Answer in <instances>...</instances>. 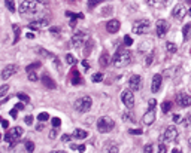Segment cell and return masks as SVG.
<instances>
[{"label": "cell", "instance_id": "obj_1", "mask_svg": "<svg viewBox=\"0 0 191 153\" xmlns=\"http://www.w3.org/2000/svg\"><path fill=\"white\" fill-rule=\"evenodd\" d=\"M131 63V52L127 49H118L112 58V64L115 67H124Z\"/></svg>", "mask_w": 191, "mask_h": 153}, {"label": "cell", "instance_id": "obj_2", "mask_svg": "<svg viewBox=\"0 0 191 153\" xmlns=\"http://www.w3.org/2000/svg\"><path fill=\"white\" fill-rule=\"evenodd\" d=\"M41 11V6L37 3H34L32 0H22L20 5V13L21 16H26V15H34Z\"/></svg>", "mask_w": 191, "mask_h": 153}, {"label": "cell", "instance_id": "obj_3", "mask_svg": "<svg viewBox=\"0 0 191 153\" xmlns=\"http://www.w3.org/2000/svg\"><path fill=\"white\" fill-rule=\"evenodd\" d=\"M114 127H115V122L109 116H102V118H99V120H97V131L102 134L110 132L114 129Z\"/></svg>", "mask_w": 191, "mask_h": 153}, {"label": "cell", "instance_id": "obj_4", "mask_svg": "<svg viewBox=\"0 0 191 153\" xmlns=\"http://www.w3.org/2000/svg\"><path fill=\"white\" fill-rule=\"evenodd\" d=\"M91 106H93V100H91V97H88V95L78 98L75 101V104H73V107H75V110L78 113H87V112H90Z\"/></svg>", "mask_w": 191, "mask_h": 153}, {"label": "cell", "instance_id": "obj_5", "mask_svg": "<svg viewBox=\"0 0 191 153\" xmlns=\"http://www.w3.org/2000/svg\"><path fill=\"white\" fill-rule=\"evenodd\" d=\"M149 27H151V22L149 20H137L133 22V33H136V34H143L145 31H148L149 30Z\"/></svg>", "mask_w": 191, "mask_h": 153}, {"label": "cell", "instance_id": "obj_6", "mask_svg": "<svg viewBox=\"0 0 191 153\" xmlns=\"http://www.w3.org/2000/svg\"><path fill=\"white\" fill-rule=\"evenodd\" d=\"M22 132H24V131H22V128H21V127H15L12 131H9V132L5 135V141H6V143H9L11 146H14L15 143H17V140H18L21 135H22Z\"/></svg>", "mask_w": 191, "mask_h": 153}, {"label": "cell", "instance_id": "obj_7", "mask_svg": "<svg viewBox=\"0 0 191 153\" xmlns=\"http://www.w3.org/2000/svg\"><path fill=\"white\" fill-rule=\"evenodd\" d=\"M87 39H88V34H87V31H76L73 36H72V46L75 48H79L81 45H84L85 42H87Z\"/></svg>", "mask_w": 191, "mask_h": 153}, {"label": "cell", "instance_id": "obj_8", "mask_svg": "<svg viewBox=\"0 0 191 153\" xmlns=\"http://www.w3.org/2000/svg\"><path fill=\"white\" fill-rule=\"evenodd\" d=\"M176 138H178V129L175 127H169L161 135V140L167 141V143H175Z\"/></svg>", "mask_w": 191, "mask_h": 153}, {"label": "cell", "instance_id": "obj_9", "mask_svg": "<svg viewBox=\"0 0 191 153\" xmlns=\"http://www.w3.org/2000/svg\"><path fill=\"white\" fill-rule=\"evenodd\" d=\"M169 28H170V24L166 20H158L157 24H155V31H157L158 37H164L166 33L169 31Z\"/></svg>", "mask_w": 191, "mask_h": 153}, {"label": "cell", "instance_id": "obj_10", "mask_svg": "<svg viewBox=\"0 0 191 153\" xmlns=\"http://www.w3.org/2000/svg\"><path fill=\"white\" fill-rule=\"evenodd\" d=\"M121 100H123L124 106L127 107V109H133L135 106V95H133V91L129 89V91H124L121 94Z\"/></svg>", "mask_w": 191, "mask_h": 153}, {"label": "cell", "instance_id": "obj_11", "mask_svg": "<svg viewBox=\"0 0 191 153\" xmlns=\"http://www.w3.org/2000/svg\"><path fill=\"white\" fill-rule=\"evenodd\" d=\"M176 103H178V106L182 107V109L190 107L191 106V95L187 92H179L176 95Z\"/></svg>", "mask_w": 191, "mask_h": 153}, {"label": "cell", "instance_id": "obj_12", "mask_svg": "<svg viewBox=\"0 0 191 153\" xmlns=\"http://www.w3.org/2000/svg\"><path fill=\"white\" fill-rule=\"evenodd\" d=\"M185 15H187V7H185V5H182V3L176 5V6L173 7V11H172V16L178 21L184 20Z\"/></svg>", "mask_w": 191, "mask_h": 153}, {"label": "cell", "instance_id": "obj_13", "mask_svg": "<svg viewBox=\"0 0 191 153\" xmlns=\"http://www.w3.org/2000/svg\"><path fill=\"white\" fill-rule=\"evenodd\" d=\"M48 26H49L48 20L42 18V20H34V21H32V22H28L27 27L30 28V30H36V31H39V30H43V28H47Z\"/></svg>", "mask_w": 191, "mask_h": 153}, {"label": "cell", "instance_id": "obj_14", "mask_svg": "<svg viewBox=\"0 0 191 153\" xmlns=\"http://www.w3.org/2000/svg\"><path fill=\"white\" fill-rule=\"evenodd\" d=\"M17 70H18V67L15 66V64H7V66H5L3 70H2V79L7 80L9 77H12L17 73Z\"/></svg>", "mask_w": 191, "mask_h": 153}, {"label": "cell", "instance_id": "obj_15", "mask_svg": "<svg viewBox=\"0 0 191 153\" xmlns=\"http://www.w3.org/2000/svg\"><path fill=\"white\" fill-rule=\"evenodd\" d=\"M161 83H163V76L161 74H154L152 77V83H151V92L157 94L161 88Z\"/></svg>", "mask_w": 191, "mask_h": 153}, {"label": "cell", "instance_id": "obj_16", "mask_svg": "<svg viewBox=\"0 0 191 153\" xmlns=\"http://www.w3.org/2000/svg\"><path fill=\"white\" fill-rule=\"evenodd\" d=\"M140 83H142V79H140V76H137V74H133L129 79V88L133 92L140 89Z\"/></svg>", "mask_w": 191, "mask_h": 153}, {"label": "cell", "instance_id": "obj_17", "mask_svg": "<svg viewBox=\"0 0 191 153\" xmlns=\"http://www.w3.org/2000/svg\"><path fill=\"white\" fill-rule=\"evenodd\" d=\"M154 120H155V112H154V109H148V112L143 114L142 118V123L146 125V127H149V125L154 123Z\"/></svg>", "mask_w": 191, "mask_h": 153}, {"label": "cell", "instance_id": "obj_18", "mask_svg": "<svg viewBox=\"0 0 191 153\" xmlns=\"http://www.w3.org/2000/svg\"><path fill=\"white\" fill-rule=\"evenodd\" d=\"M120 27H121V22L118 20H109L108 21V24H106V30L109 31V33L115 34L118 30H120Z\"/></svg>", "mask_w": 191, "mask_h": 153}, {"label": "cell", "instance_id": "obj_19", "mask_svg": "<svg viewBox=\"0 0 191 153\" xmlns=\"http://www.w3.org/2000/svg\"><path fill=\"white\" fill-rule=\"evenodd\" d=\"M72 137H73V138H79V140H82V138H87V137H88V132L84 131V129H81V128H76L75 131H73V134H72Z\"/></svg>", "mask_w": 191, "mask_h": 153}, {"label": "cell", "instance_id": "obj_20", "mask_svg": "<svg viewBox=\"0 0 191 153\" xmlns=\"http://www.w3.org/2000/svg\"><path fill=\"white\" fill-rule=\"evenodd\" d=\"M42 82H43V85H45L47 88H49V89H55V82L51 79L48 74H45V76L42 77Z\"/></svg>", "mask_w": 191, "mask_h": 153}, {"label": "cell", "instance_id": "obj_21", "mask_svg": "<svg viewBox=\"0 0 191 153\" xmlns=\"http://www.w3.org/2000/svg\"><path fill=\"white\" fill-rule=\"evenodd\" d=\"M72 83H73V85H81L82 83L81 74H79L78 70H73V72H72Z\"/></svg>", "mask_w": 191, "mask_h": 153}, {"label": "cell", "instance_id": "obj_22", "mask_svg": "<svg viewBox=\"0 0 191 153\" xmlns=\"http://www.w3.org/2000/svg\"><path fill=\"white\" fill-rule=\"evenodd\" d=\"M100 66L102 67H108L109 66V55L106 52L102 53V57H100Z\"/></svg>", "mask_w": 191, "mask_h": 153}, {"label": "cell", "instance_id": "obj_23", "mask_svg": "<svg viewBox=\"0 0 191 153\" xmlns=\"http://www.w3.org/2000/svg\"><path fill=\"white\" fill-rule=\"evenodd\" d=\"M5 6L7 7L9 12H15V11H17V6H15L14 0H5Z\"/></svg>", "mask_w": 191, "mask_h": 153}, {"label": "cell", "instance_id": "obj_24", "mask_svg": "<svg viewBox=\"0 0 191 153\" xmlns=\"http://www.w3.org/2000/svg\"><path fill=\"white\" fill-rule=\"evenodd\" d=\"M166 51H167L169 53H175L178 51V48H176V45H175V43L167 42V43H166Z\"/></svg>", "mask_w": 191, "mask_h": 153}, {"label": "cell", "instance_id": "obj_25", "mask_svg": "<svg viewBox=\"0 0 191 153\" xmlns=\"http://www.w3.org/2000/svg\"><path fill=\"white\" fill-rule=\"evenodd\" d=\"M172 109V103L170 101H164L163 104H161V110H163V113H169V110Z\"/></svg>", "mask_w": 191, "mask_h": 153}, {"label": "cell", "instance_id": "obj_26", "mask_svg": "<svg viewBox=\"0 0 191 153\" xmlns=\"http://www.w3.org/2000/svg\"><path fill=\"white\" fill-rule=\"evenodd\" d=\"M66 61H67V64H70V66H75L76 64V58L72 53H67V55H66Z\"/></svg>", "mask_w": 191, "mask_h": 153}, {"label": "cell", "instance_id": "obj_27", "mask_svg": "<svg viewBox=\"0 0 191 153\" xmlns=\"http://www.w3.org/2000/svg\"><path fill=\"white\" fill-rule=\"evenodd\" d=\"M91 80H93L94 83H99V82H102V80H103V74H102V73H96V74H93Z\"/></svg>", "mask_w": 191, "mask_h": 153}, {"label": "cell", "instance_id": "obj_28", "mask_svg": "<svg viewBox=\"0 0 191 153\" xmlns=\"http://www.w3.org/2000/svg\"><path fill=\"white\" fill-rule=\"evenodd\" d=\"M123 119L129 120V122H135V116L131 113H129V112H125V113H123Z\"/></svg>", "mask_w": 191, "mask_h": 153}, {"label": "cell", "instance_id": "obj_29", "mask_svg": "<svg viewBox=\"0 0 191 153\" xmlns=\"http://www.w3.org/2000/svg\"><path fill=\"white\" fill-rule=\"evenodd\" d=\"M39 67H41V63H33V64H30L28 67H26V70H27V72H33V70L39 68Z\"/></svg>", "mask_w": 191, "mask_h": 153}, {"label": "cell", "instance_id": "obj_30", "mask_svg": "<svg viewBox=\"0 0 191 153\" xmlns=\"http://www.w3.org/2000/svg\"><path fill=\"white\" fill-rule=\"evenodd\" d=\"M14 31H15V39H14V43H17L18 42V39H20V27L15 24L14 26Z\"/></svg>", "mask_w": 191, "mask_h": 153}, {"label": "cell", "instance_id": "obj_31", "mask_svg": "<svg viewBox=\"0 0 191 153\" xmlns=\"http://www.w3.org/2000/svg\"><path fill=\"white\" fill-rule=\"evenodd\" d=\"M37 119H39V120H42V122H45V120H48V119H49V114H48V113H45V112H42V113H39V114H37Z\"/></svg>", "mask_w": 191, "mask_h": 153}, {"label": "cell", "instance_id": "obj_32", "mask_svg": "<svg viewBox=\"0 0 191 153\" xmlns=\"http://www.w3.org/2000/svg\"><path fill=\"white\" fill-rule=\"evenodd\" d=\"M102 2H105V0H88V7L93 9L96 5H99V3H102Z\"/></svg>", "mask_w": 191, "mask_h": 153}, {"label": "cell", "instance_id": "obj_33", "mask_svg": "<svg viewBox=\"0 0 191 153\" xmlns=\"http://www.w3.org/2000/svg\"><path fill=\"white\" fill-rule=\"evenodd\" d=\"M182 125H184V127H191V113L188 114V116H187V118H185L184 120H182Z\"/></svg>", "mask_w": 191, "mask_h": 153}, {"label": "cell", "instance_id": "obj_34", "mask_svg": "<svg viewBox=\"0 0 191 153\" xmlns=\"http://www.w3.org/2000/svg\"><path fill=\"white\" fill-rule=\"evenodd\" d=\"M51 123H52V127L54 128H58L60 125H61V120L58 119V118H52V119H51Z\"/></svg>", "mask_w": 191, "mask_h": 153}, {"label": "cell", "instance_id": "obj_35", "mask_svg": "<svg viewBox=\"0 0 191 153\" xmlns=\"http://www.w3.org/2000/svg\"><path fill=\"white\" fill-rule=\"evenodd\" d=\"M26 150H27V152H34V144L33 143H32V141H27V143H26Z\"/></svg>", "mask_w": 191, "mask_h": 153}, {"label": "cell", "instance_id": "obj_36", "mask_svg": "<svg viewBox=\"0 0 191 153\" xmlns=\"http://www.w3.org/2000/svg\"><path fill=\"white\" fill-rule=\"evenodd\" d=\"M152 58H154V53L149 52L146 55V61H145V66H151V63H152Z\"/></svg>", "mask_w": 191, "mask_h": 153}, {"label": "cell", "instance_id": "obj_37", "mask_svg": "<svg viewBox=\"0 0 191 153\" xmlns=\"http://www.w3.org/2000/svg\"><path fill=\"white\" fill-rule=\"evenodd\" d=\"M17 97H18L21 101H24V103H28V101H30V97H28V95H26V94H18Z\"/></svg>", "mask_w": 191, "mask_h": 153}, {"label": "cell", "instance_id": "obj_38", "mask_svg": "<svg viewBox=\"0 0 191 153\" xmlns=\"http://www.w3.org/2000/svg\"><path fill=\"white\" fill-rule=\"evenodd\" d=\"M37 79H39V77H37V74L33 73V72H28V80H30V82H36Z\"/></svg>", "mask_w": 191, "mask_h": 153}, {"label": "cell", "instance_id": "obj_39", "mask_svg": "<svg viewBox=\"0 0 191 153\" xmlns=\"http://www.w3.org/2000/svg\"><path fill=\"white\" fill-rule=\"evenodd\" d=\"M124 43H125L127 46H131V45H133V39L130 37L129 34H127V36H124Z\"/></svg>", "mask_w": 191, "mask_h": 153}, {"label": "cell", "instance_id": "obj_40", "mask_svg": "<svg viewBox=\"0 0 191 153\" xmlns=\"http://www.w3.org/2000/svg\"><path fill=\"white\" fill-rule=\"evenodd\" d=\"M182 120H184V118H182L181 114H173V122H176V123H182Z\"/></svg>", "mask_w": 191, "mask_h": 153}, {"label": "cell", "instance_id": "obj_41", "mask_svg": "<svg viewBox=\"0 0 191 153\" xmlns=\"http://www.w3.org/2000/svg\"><path fill=\"white\" fill-rule=\"evenodd\" d=\"M7 89H9V86H7V85H3V86L0 88V95H2V97H5V95L7 94Z\"/></svg>", "mask_w": 191, "mask_h": 153}, {"label": "cell", "instance_id": "obj_42", "mask_svg": "<svg viewBox=\"0 0 191 153\" xmlns=\"http://www.w3.org/2000/svg\"><path fill=\"white\" fill-rule=\"evenodd\" d=\"M146 3L149 5V6H157L161 3V0H146Z\"/></svg>", "mask_w": 191, "mask_h": 153}, {"label": "cell", "instance_id": "obj_43", "mask_svg": "<svg viewBox=\"0 0 191 153\" xmlns=\"http://www.w3.org/2000/svg\"><path fill=\"white\" fill-rule=\"evenodd\" d=\"M9 114H11V118L17 119V118H18V109H17V107H15V109H12V110L9 112Z\"/></svg>", "mask_w": 191, "mask_h": 153}, {"label": "cell", "instance_id": "obj_44", "mask_svg": "<svg viewBox=\"0 0 191 153\" xmlns=\"http://www.w3.org/2000/svg\"><path fill=\"white\" fill-rule=\"evenodd\" d=\"M157 106V100H154V98H151L148 101V109H154V107Z\"/></svg>", "mask_w": 191, "mask_h": 153}, {"label": "cell", "instance_id": "obj_45", "mask_svg": "<svg viewBox=\"0 0 191 153\" xmlns=\"http://www.w3.org/2000/svg\"><path fill=\"white\" fill-rule=\"evenodd\" d=\"M190 24H185L184 26V30H182V34H184V37H187L188 36V31H190Z\"/></svg>", "mask_w": 191, "mask_h": 153}, {"label": "cell", "instance_id": "obj_46", "mask_svg": "<svg viewBox=\"0 0 191 153\" xmlns=\"http://www.w3.org/2000/svg\"><path fill=\"white\" fill-rule=\"evenodd\" d=\"M158 152H160V153H166V152H167V147L164 146L163 143H160V146H158Z\"/></svg>", "mask_w": 191, "mask_h": 153}, {"label": "cell", "instance_id": "obj_47", "mask_svg": "<svg viewBox=\"0 0 191 153\" xmlns=\"http://www.w3.org/2000/svg\"><path fill=\"white\" fill-rule=\"evenodd\" d=\"M152 149H154V147H152V144H146V146H145V149H143V152H145V153H151V152H154Z\"/></svg>", "mask_w": 191, "mask_h": 153}, {"label": "cell", "instance_id": "obj_48", "mask_svg": "<svg viewBox=\"0 0 191 153\" xmlns=\"http://www.w3.org/2000/svg\"><path fill=\"white\" fill-rule=\"evenodd\" d=\"M82 68H84L85 72H88V70H90V63H88V61H85V60L82 61Z\"/></svg>", "mask_w": 191, "mask_h": 153}, {"label": "cell", "instance_id": "obj_49", "mask_svg": "<svg viewBox=\"0 0 191 153\" xmlns=\"http://www.w3.org/2000/svg\"><path fill=\"white\" fill-rule=\"evenodd\" d=\"M24 122H26L27 125H32V123H33V116H26Z\"/></svg>", "mask_w": 191, "mask_h": 153}, {"label": "cell", "instance_id": "obj_50", "mask_svg": "<svg viewBox=\"0 0 191 153\" xmlns=\"http://www.w3.org/2000/svg\"><path fill=\"white\" fill-rule=\"evenodd\" d=\"M130 134H135V135H140L142 134V129H130Z\"/></svg>", "mask_w": 191, "mask_h": 153}, {"label": "cell", "instance_id": "obj_51", "mask_svg": "<svg viewBox=\"0 0 191 153\" xmlns=\"http://www.w3.org/2000/svg\"><path fill=\"white\" fill-rule=\"evenodd\" d=\"M106 152H110V153H116V152H118V147H116V146H112V147H109V149H108Z\"/></svg>", "mask_w": 191, "mask_h": 153}, {"label": "cell", "instance_id": "obj_52", "mask_svg": "<svg viewBox=\"0 0 191 153\" xmlns=\"http://www.w3.org/2000/svg\"><path fill=\"white\" fill-rule=\"evenodd\" d=\"M49 137H51V138H55V137H57V128H55V129H52V131L49 132Z\"/></svg>", "mask_w": 191, "mask_h": 153}, {"label": "cell", "instance_id": "obj_53", "mask_svg": "<svg viewBox=\"0 0 191 153\" xmlns=\"http://www.w3.org/2000/svg\"><path fill=\"white\" fill-rule=\"evenodd\" d=\"M69 140H70V137H69L67 134H64V135L61 137V141H64V143H66V141H69Z\"/></svg>", "mask_w": 191, "mask_h": 153}, {"label": "cell", "instance_id": "obj_54", "mask_svg": "<svg viewBox=\"0 0 191 153\" xmlns=\"http://www.w3.org/2000/svg\"><path fill=\"white\" fill-rule=\"evenodd\" d=\"M85 150H87V149H85V146H84V144H81V146H78V152H85Z\"/></svg>", "mask_w": 191, "mask_h": 153}, {"label": "cell", "instance_id": "obj_55", "mask_svg": "<svg viewBox=\"0 0 191 153\" xmlns=\"http://www.w3.org/2000/svg\"><path fill=\"white\" fill-rule=\"evenodd\" d=\"M2 125H3V128H7L9 127V122L7 120H2Z\"/></svg>", "mask_w": 191, "mask_h": 153}, {"label": "cell", "instance_id": "obj_56", "mask_svg": "<svg viewBox=\"0 0 191 153\" xmlns=\"http://www.w3.org/2000/svg\"><path fill=\"white\" fill-rule=\"evenodd\" d=\"M76 26V21H75V18H73V20L70 21V27H75Z\"/></svg>", "mask_w": 191, "mask_h": 153}, {"label": "cell", "instance_id": "obj_57", "mask_svg": "<svg viewBox=\"0 0 191 153\" xmlns=\"http://www.w3.org/2000/svg\"><path fill=\"white\" fill-rule=\"evenodd\" d=\"M22 107H24V104H22V103H20V104H17V109H18V110H21Z\"/></svg>", "mask_w": 191, "mask_h": 153}, {"label": "cell", "instance_id": "obj_58", "mask_svg": "<svg viewBox=\"0 0 191 153\" xmlns=\"http://www.w3.org/2000/svg\"><path fill=\"white\" fill-rule=\"evenodd\" d=\"M36 129H37V131H42V129H43V125H37V127H36Z\"/></svg>", "mask_w": 191, "mask_h": 153}, {"label": "cell", "instance_id": "obj_59", "mask_svg": "<svg viewBox=\"0 0 191 153\" xmlns=\"http://www.w3.org/2000/svg\"><path fill=\"white\" fill-rule=\"evenodd\" d=\"M188 146H190V149H191V138L188 140Z\"/></svg>", "mask_w": 191, "mask_h": 153}, {"label": "cell", "instance_id": "obj_60", "mask_svg": "<svg viewBox=\"0 0 191 153\" xmlns=\"http://www.w3.org/2000/svg\"><path fill=\"white\" fill-rule=\"evenodd\" d=\"M184 2H187V3H191V0H184Z\"/></svg>", "mask_w": 191, "mask_h": 153}, {"label": "cell", "instance_id": "obj_61", "mask_svg": "<svg viewBox=\"0 0 191 153\" xmlns=\"http://www.w3.org/2000/svg\"><path fill=\"white\" fill-rule=\"evenodd\" d=\"M39 2H45V0H39Z\"/></svg>", "mask_w": 191, "mask_h": 153}, {"label": "cell", "instance_id": "obj_62", "mask_svg": "<svg viewBox=\"0 0 191 153\" xmlns=\"http://www.w3.org/2000/svg\"><path fill=\"white\" fill-rule=\"evenodd\" d=\"M190 15H191V9H190Z\"/></svg>", "mask_w": 191, "mask_h": 153}]
</instances>
